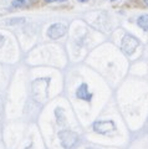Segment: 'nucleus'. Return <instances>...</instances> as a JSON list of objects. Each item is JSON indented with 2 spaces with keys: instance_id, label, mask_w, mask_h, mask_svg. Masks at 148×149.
I'll return each mask as SVG.
<instances>
[{
  "instance_id": "obj_13",
  "label": "nucleus",
  "mask_w": 148,
  "mask_h": 149,
  "mask_svg": "<svg viewBox=\"0 0 148 149\" xmlns=\"http://www.w3.org/2000/svg\"><path fill=\"white\" fill-rule=\"evenodd\" d=\"M143 1H145V3L147 4V5H148V0H143Z\"/></svg>"
},
{
  "instance_id": "obj_9",
  "label": "nucleus",
  "mask_w": 148,
  "mask_h": 149,
  "mask_svg": "<svg viewBox=\"0 0 148 149\" xmlns=\"http://www.w3.org/2000/svg\"><path fill=\"white\" fill-rule=\"evenodd\" d=\"M24 21V19H11L10 21H8V24H17V22H22Z\"/></svg>"
},
{
  "instance_id": "obj_12",
  "label": "nucleus",
  "mask_w": 148,
  "mask_h": 149,
  "mask_svg": "<svg viewBox=\"0 0 148 149\" xmlns=\"http://www.w3.org/2000/svg\"><path fill=\"white\" fill-rule=\"evenodd\" d=\"M77 1H80V3H86V1H89V0H77Z\"/></svg>"
},
{
  "instance_id": "obj_6",
  "label": "nucleus",
  "mask_w": 148,
  "mask_h": 149,
  "mask_svg": "<svg viewBox=\"0 0 148 149\" xmlns=\"http://www.w3.org/2000/svg\"><path fill=\"white\" fill-rule=\"evenodd\" d=\"M137 25L140 26L142 30L148 31V14H143V15H141L140 17H138Z\"/></svg>"
},
{
  "instance_id": "obj_7",
  "label": "nucleus",
  "mask_w": 148,
  "mask_h": 149,
  "mask_svg": "<svg viewBox=\"0 0 148 149\" xmlns=\"http://www.w3.org/2000/svg\"><path fill=\"white\" fill-rule=\"evenodd\" d=\"M55 116H56V119H57V123L59 124H64L65 123V114H64V109L57 107L56 109H55Z\"/></svg>"
},
{
  "instance_id": "obj_10",
  "label": "nucleus",
  "mask_w": 148,
  "mask_h": 149,
  "mask_svg": "<svg viewBox=\"0 0 148 149\" xmlns=\"http://www.w3.org/2000/svg\"><path fill=\"white\" fill-rule=\"evenodd\" d=\"M4 42H5V37H4V35L0 34V47L4 45Z\"/></svg>"
},
{
  "instance_id": "obj_14",
  "label": "nucleus",
  "mask_w": 148,
  "mask_h": 149,
  "mask_svg": "<svg viewBox=\"0 0 148 149\" xmlns=\"http://www.w3.org/2000/svg\"><path fill=\"white\" fill-rule=\"evenodd\" d=\"M86 149H94V148H86Z\"/></svg>"
},
{
  "instance_id": "obj_4",
  "label": "nucleus",
  "mask_w": 148,
  "mask_h": 149,
  "mask_svg": "<svg viewBox=\"0 0 148 149\" xmlns=\"http://www.w3.org/2000/svg\"><path fill=\"white\" fill-rule=\"evenodd\" d=\"M67 32V27L62 22H56V24H52L49 27L47 30V36L52 40H57L60 37H62Z\"/></svg>"
},
{
  "instance_id": "obj_2",
  "label": "nucleus",
  "mask_w": 148,
  "mask_h": 149,
  "mask_svg": "<svg viewBox=\"0 0 148 149\" xmlns=\"http://www.w3.org/2000/svg\"><path fill=\"white\" fill-rule=\"evenodd\" d=\"M94 132L101 136H111V134L117 132V125L113 120L106 119V120H96L92 125Z\"/></svg>"
},
{
  "instance_id": "obj_5",
  "label": "nucleus",
  "mask_w": 148,
  "mask_h": 149,
  "mask_svg": "<svg viewBox=\"0 0 148 149\" xmlns=\"http://www.w3.org/2000/svg\"><path fill=\"white\" fill-rule=\"evenodd\" d=\"M76 97L81 101H85V102H87V103H91L94 95L90 92L89 85H87V83H81L76 90Z\"/></svg>"
},
{
  "instance_id": "obj_3",
  "label": "nucleus",
  "mask_w": 148,
  "mask_h": 149,
  "mask_svg": "<svg viewBox=\"0 0 148 149\" xmlns=\"http://www.w3.org/2000/svg\"><path fill=\"white\" fill-rule=\"evenodd\" d=\"M138 46H140V40L137 37H135L133 35H129V34H126L123 36L122 42H121V49L126 55L128 56L132 55Z\"/></svg>"
},
{
  "instance_id": "obj_11",
  "label": "nucleus",
  "mask_w": 148,
  "mask_h": 149,
  "mask_svg": "<svg viewBox=\"0 0 148 149\" xmlns=\"http://www.w3.org/2000/svg\"><path fill=\"white\" fill-rule=\"evenodd\" d=\"M46 3H55V1H66V0H45Z\"/></svg>"
},
{
  "instance_id": "obj_1",
  "label": "nucleus",
  "mask_w": 148,
  "mask_h": 149,
  "mask_svg": "<svg viewBox=\"0 0 148 149\" xmlns=\"http://www.w3.org/2000/svg\"><path fill=\"white\" fill-rule=\"evenodd\" d=\"M57 136L60 139V144L64 149H72L80 139L78 134L70 129H61L57 133Z\"/></svg>"
},
{
  "instance_id": "obj_15",
  "label": "nucleus",
  "mask_w": 148,
  "mask_h": 149,
  "mask_svg": "<svg viewBox=\"0 0 148 149\" xmlns=\"http://www.w3.org/2000/svg\"><path fill=\"white\" fill-rule=\"evenodd\" d=\"M111 1H116V0H111Z\"/></svg>"
},
{
  "instance_id": "obj_8",
  "label": "nucleus",
  "mask_w": 148,
  "mask_h": 149,
  "mask_svg": "<svg viewBox=\"0 0 148 149\" xmlns=\"http://www.w3.org/2000/svg\"><path fill=\"white\" fill-rule=\"evenodd\" d=\"M11 5L14 8H24L27 5V0H13Z\"/></svg>"
}]
</instances>
